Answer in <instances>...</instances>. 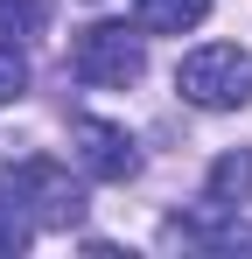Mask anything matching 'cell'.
Wrapping results in <instances>:
<instances>
[{
    "mask_svg": "<svg viewBox=\"0 0 252 259\" xmlns=\"http://www.w3.org/2000/svg\"><path fill=\"white\" fill-rule=\"evenodd\" d=\"M175 91L203 112H238L252 105V49L238 42H203L175 63Z\"/></svg>",
    "mask_w": 252,
    "mask_h": 259,
    "instance_id": "1",
    "label": "cell"
},
{
    "mask_svg": "<svg viewBox=\"0 0 252 259\" xmlns=\"http://www.w3.org/2000/svg\"><path fill=\"white\" fill-rule=\"evenodd\" d=\"M140 70H147V49H140V28L126 21H98L70 42V77L91 91H126L140 84Z\"/></svg>",
    "mask_w": 252,
    "mask_h": 259,
    "instance_id": "2",
    "label": "cell"
},
{
    "mask_svg": "<svg viewBox=\"0 0 252 259\" xmlns=\"http://www.w3.org/2000/svg\"><path fill=\"white\" fill-rule=\"evenodd\" d=\"M0 182L35 210V224H49V231H70L84 217V182H70V168H56V161H14V168H0Z\"/></svg>",
    "mask_w": 252,
    "mask_h": 259,
    "instance_id": "3",
    "label": "cell"
},
{
    "mask_svg": "<svg viewBox=\"0 0 252 259\" xmlns=\"http://www.w3.org/2000/svg\"><path fill=\"white\" fill-rule=\"evenodd\" d=\"M70 140H77V168L91 175V182H133V175H140V147H133V133L112 126V119H77Z\"/></svg>",
    "mask_w": 252,
    "mask_h": 259,
    "instance_id": "4",
    "label": "cell"
},
{
    "mask_svg": "<svg viewBox=\"0 0 252 259\" xmlns=\"http://www.w3.org/2000/svg\"><path fill=\"white\" fill-rule=\"evenodd\" d=\"M203 203H217V210H245L252 203V147H224V154L210 161Z\"/></svg>",
    "mask_w": 252,
    "mask_h": 259,
    "instance_id": "5",
    "label": "cell"
},
{
    "mask_svg": "<svg viewBox=\"0 0 252 259\" xmlns=\"http://www.w3.org/2000/svg\"><path fill=\"white\" fill-rule=\"evenodd\" d=\"M210 0H133V28L140 35H189L203 28Z\"/></svg>",
    "mask_w": 252,
    "mask_h": 259,
    "instance_id": "6",
    "label": "cell"
},
{
    "mask_svg": "<svg viewBox=\"0 0 252 259\" xmlns=\"http://www.w3.org/2000/svg\"><path fill=\"white\" fill-rule=\"evenodd\" d=\"M42 224H35V210L0 182V259H14V252H28V238H35Z\"/></svg>",
    "mask_w": 252,
    "mask_h": 259,
    "instance_id": "7",
    "label": "cell"
},
{
    "mask_svg": "<svg viewBox=\"0 0 252 259\" xmlns=\"http://www.w3.org/2000/svg\"><path fill=\"white\" fill-rule=\"evenodd\" d=\"M42 14H49V0H0V42L42 35Z\"/></svg>",
    "mask_w": 252,
    "mask_h": 259,
    "instance_id": "8",
    "label": "cell"
},
{
    "mask_svg": "<svg viewBox=\"0 0 252 259\" xmlns=\"http://www.w3.org/2000/svg\"><path fill=\"white\" fill-rule=\"evenodd\" d=\"M28 91V56H21V42H0V105H14Z\"/></svg>",
    "mask_w": 252,
    "mask_h": 259,
    "instance_id": "9",
    "label": "cell"
}]
</instances>
